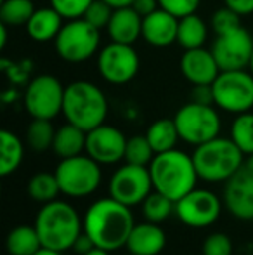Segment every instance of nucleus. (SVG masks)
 <instances>
[{"mask_svg": "<svg viewBox=\"0 0 253 255\" xmlns=\"http://www.w3.org/2000/svg\"><path fill=\"white\" fill-rule=\"evenodd\" d=\"M130 207L115 198H101L88 207L84 219V231L92 238L95 247L108 252L122 249L134 229Z\"/></svg>", "mask_w": 253, "mask_h": 255, "instance_id": "f257e3e1", "label": "nucleus"}, {"mask_svg": "<svg viewBox=\"0 0 253 255\" xmlns=\"http://www.w3.org/2000/svg\"><path fill=\"white\" fill-rule=\"evenodd\" d=\"M149 174L153 188L173 202H179L182 196L192 191L199 179L192 156L175 148L155 154L149 163Z\"/></svg>", "mask_w": 253, "mask_h": 255, "instance_id": "f03ea898", "label": "nucleus"}, {"mask_svg": "<svg viewBox=\"0 0 253 255\" xmlns=\"http://www.w3.org/2000/svg\"><path fill=\"white\" fill-rule=\"evenodd\" d=\"M33 226L40 236L42 247L58 252L73 249L77 238L82 235V221L78 212L70 203L58 200L44 203Z\"/></svg>", "mask_w": 253, "mask_h": 255, "instance_id": "7ed1b4c3", "label": "nucleus"}, {"mask_svg": "<svg viewBox=\"0 0 253 255\" xmlns=\"http://www.w3.org/2000/svg\"><path fill=\"white\" fill-rule=\"evenodd\" d=\"M63 115L66 122L88 132L104 124L108 115V99L92 82H71L64 89Z\"/></svg>", "mask_w": 253, "mask_h": 255, "instance_id": "20e7f679", "label": "nucleus"}, {"mask_svg": "<svg viewBox=\"0 0 253 255\" xmlns=\"http://www.w3.org/2000/svg\"><path fill=\"white\" fill-rule=\"evenodd\" d=\"M243 151L231 137H215L205 144L196 146L192 161L199 179L206 182H222L231 179L243 167Z\"/></svg>", "mask_w": 253, "mask_h": 255, "instance_id": "39448f33", "label": "nucleus"}, {"mask_svg": "<svg viewBox=\"0 0 253 255\" xmlns=\"http://www.w3.org/2000/svg\"><path fill=\"white\" fill-rule=\"evenodd\" d=\"M101 44L99 28L92 26L85 17L70 19L63 24L61 31L54 38L56 52L66 63H85L95 56Z\"/></svg>", "mask_w": 253, "mask_h": 255, "instance_id": "423d86ee", "label": "nucleus"}, {"mask_svg": "<svg viewBox=\"0 0 253 255\" xmlns=\"http://www.w3.org/2000/svg\"><path fill=\"white\" fill-rule=\"evenodd\" d=\"M173 120L180 139L187 144L199 146L219 137L220 117L212 104L191 101L179 108Z\"/></svg>", "mask_w": 253, "mask_h": 255, "instance_id": "0eeeda50", "label": "nucleus"}, {"mask_svg": "<svg viewBox=\"0 0 253 255\" xmlns=\"http://www.w3.org/2000/svg\"><path fill=\"white\" fill-rule=\"evenodd\" d=\"M56 179L59 182L61 193L71 198L88 196L101 184V167L88 154L64 158L56 168Z\"/></svg>", "mask_w": 253, "mask_h": 255, "instance_id": "6e6552de", "label": "nucleus"}, {"mask_svg": "<svg viewBox=\"0 0 253 255\" xmlns=\"http://www.w3.org/2000/svg\"><path fill=\"white\" fill-rule=\"evenodd\" d=\"M213 104L227 113H245L253 108V75L247 70L220 71L212 84Z\"/></svg>", "mask_w": 253, "mask_h": 255, "instance_id": "1a4fd4ad", "label": "nucleus"}, {"mask_svg": "<svg viewBox=\"0 0 253 255\" xmlns=\"http://www.w3.org/2000/svg\"><path fill=\"white\" fill-rule=\"evenodd\" d=\"M64 89L54 75H38L31 78L24 91V108L31 118L52 120L63 113Z\"/></svg>", "mask_w": 253, "mask_h": 255, "instance_id": "9d476101", "label": "nucleus"}, {"mask_svg": "<svg viewBox=\"0 0 253 255\" xmlns=\"http://www.w3.org/2000/svg\"><path fill=\"white\" fill-rule=\"evenodd\" d=\"M151 188L153 181L149 167L125 163L113 174L109 181V196L127 207H135L144 202L146 196L151 193Z\"/></svg>", "mask_w": 253, "mask_h": 255, "instance_id": "9b49d317", "label": "nucleus"}, {"mask_svg": "<svg viewBox=\"0 0 253 255\" xmlns=\"http://www.w3.org/2000/svg\"><path fill=\"white\" fill-rule=\"evenodd\" d=\"M139 54L134 45L128 44H111L104 45L97 56V68L101 77L106 82L115 85H123L130 82L139 71Z\"/></svg>", "mask_w": 253, "mask_h": 255, "instance_id": "f8f14e48", "label": "nucleus"}, {"mask_svg": "<svg viewBox=\"0 0 253 255\" xmlns=\"http://www.w3.org/2000/svg\"><path fill=\"white\" fill-rule=\"evenodd\" d=\"M212 52L222 71L245 70L250 66L253 37L243 26H238L231 31L217 35Z\"/></svg>", "mask_w": 253, "mask_h": 255, "instance_id": "ddd939ff", "label": "nucleus"}, {"mask_svg": "<svg viewBox=\"0 0 253 255\" xmlns=\"http://www.w3.org/2000/svg\"><path fill=\"white\" fill-rule=\"evenodd\" d=\"M222 203L215 193L208 189H192L175 202V214L186 226L206 228L219 219Z\"/></svg>", "mask_w": 253, "mask_h": 255, "instance_id": "4468645a", "label": "nucleus"}, {"mask_svg": "<svg viewBox=\"0 0 253 255\" xmlns=\"http://www.w3.org/2000/svg\"><path fill=\"white\" fill-rule=\"evenodd\" d=\"M127 141L120 128L102 124L87 132L85 151L99 165H113L125 158Z\"/></svg>", "mask_w": 253, "mask_h": 255, "instance_id": "2eb2a0df", "label": "nucleus"}, {"mask_svg": "<svg viewBox=\"0 0 253 255\" xmlns=\"http://www.w3.org/2000/svg\"><path fill=\"white\" fill-rule=\"evenodd\" d=\"M224 189V203L227 210L240 221H253V168L241 167Z\"/></svg>", "mask_w": 253, "mask_h": 255, "instance_id": "dca6fc26", "label": "nucleus"}, {"mask_svg": "<svg viewBox=\"0 0 253 255\" xmlns=\"http://www.w3.org/2000/svg\"><path fill=\"white\" fill-rule=\"evenodd\" d=\"M180 71L184 78L192 85H212L219 77L220 70L212 49H189L180 57Z\"/></svg>", "mask_w": 253, "mask_h": 255, "instance_id": "f3484780", "label": "nucleus"}, {"mask_svg": "<svg viewBox=\"0 0 253 255\" xmlns=\"http://www.w3.org/2000/svg\"><path fill=\"white\" fill-rule=\"evenodd\" d=\"M179 17L158 7L155 12L142 17V38L151 47H169L177 42Z\"/></svg>", "mask_w": 253, "mask_h": 255, "instance_id": "a211bd4d", "label": "nucleus"}, {"mask_svg": "<svg viewBox=\"0 0 253 255\" xmlns=\"http://www.w3.org/2000/svg\"><path fill=\"white\" fill-rule=\"evenodd\" d=\"M106 30L111 42L134 45L142 37V16L135 12L134 7H120L113 10Z\"/></svg>", "mask_w": 253, "mask_h": 255, "instance_id": "6ab92c4d", "label": "nucleus"}, {"mask_svg": "<svg viewBox=\"0 0 253 255\" xmlns=\"http://www.w3.org/2000/svg\"><path fill=\"white\" fill-rule=\"evenodd\" d=\"M165 231L156 222L135 224L127 240V249L134 255H158L165 249Z\"/></svg>", "mask_w": 253, "mask_h": 255, "instance_id": "aec40b11", "label": "nucleus"}, {"mask_svg": "<svg viewBox=\"0 0 253 255\" xmlns=\"http://www.w3.org/2000/svg\"><path fill=\"white\" fill-rule=\"evenodd\" d=\"M64 17L54 7H42L33 12L26 23V31L35 42H51L58 37L63 28Z\"/></svg>", "mask_w": 253, "mask_h": 255, "instance_id": "412c9836", "label": "nucleus"}, {"mask_svg": "<svg viewBox=\"0 0 253 255\" xmlns=\"http://www.w3.org/2000/svg\"><path fill=\"white\" fill-rule=\"evenodd\" d=\"M85 144H87V132L84 128L66 122L56 130L52 151L58 154L61 160H64V158L82 154V151L85 149Z\"/></svg>", "mask_w": 253, "mask_h": 255, "instance_id": "4be33fe9", "label": "nucleus"}, {"mask_svg": "<svg viewBox=\"0 0 253 255\" xmlns=\"http://www.w3.org/2000/svg\"><path fill=\"white\" fill-rule=\"evenodd\" d=\"M146 137H148L153 151L158 154V153H165L175 148L180 135H179V130H177V125L173 118H160V120L153 122L148 127Z\"/></svg>", "mask_w": 253, "mask_h": 255, "instance_id": "5701e85b", "label": "nucleus"}, {"mask_svg": "<svg viewBox=\"0 0 253 255\" xmlns=\"http://www.w3.org/2000/svg\"><path fill=\"white\" fill-rule=\"evenodd\" d=\"M208 37V28L206 23L198 16V14H189L179 19V33H177V44L182 49L203 47Z\"/></svg>", "mask_w": 253, "mask_h": 255, "instance_id": "b1692460", "label": "nucleus"}, {"mask_svg": "<svg viewBox=\"0 0 253 255\" xmlns=\"http://www.w3.org/2000/svg\"><path fill=\"white\" fill-rule=\"evenodd\" d=\"M5 247L9 255H33L42 249V242L35 226L23 224L10 229Z\"/></svg>", "mask_w": 253, "mask_h": 255, "instance_id": "393cba45", "label": "nucleus"}, {"mask_svg": "<svg viewBox=\"0 0 253 255\" xmlns=\"http://www.w3.org/2000/svg\"><path fill=\"white\" fill-rule=\"evenodd\" d=\"M0 174L2 177H7L12 172L19 168L24 156V148L21 139L14 132L2 130L0 132Z\"/></svg>", "mask_w": 253, "mask_h": 255, "instance_id": "a878e982", "label": "nucleus"}, {"mask_svg": "<svg viewBox=\"0 0 253 255\" xmlns=\"http://www.w3.org/2000/svg\"><path fill=\"white\" fill-rule=\"evenodd\" d=\"M33 0H2L0 5V23L7 26H21L30 21L35 12Z\"/></svg>", "mask_w": 253, "mask_h": 255, "instance_id": "bb28decb", "label": "nucleus"}, {"mask_svg": "<svg viewBox=\"0 0 253 255\" xmlns=\"http://www.w3.org/2000/svg\"><path fill=\"white\" fill-rule=\"evenodd\" d=\"M61 193L59 182L56 179V174L49 172H38L28 182V195L40 203H49L56 200V196Z\"/></svg>", "mask_w": 253, "mask_h": 255, "instance_id": "cd10ccee", "label": "nucleus"}, {"mask_svg": "<svg viewBox=\"0 0 253 255\" xmlns=\"http://www.w3.org/2000/svg\"><path fill=\"white\" fill-rule=\"evenodd\" d=\"M56 130L52 127L51 120H44V118H33L31 124L26 128V141L33 151L42 153L47 151L49 148L52 149V142H54Z\"/></svg>", "mask_w": 253, "mask_h": 255, "instance_id": "c85d7f7f", "label": "nucleus"}, {"mask_svg": "<svg viewBox=\"0 0 253 255\" xmlns=\"http://www.w3.org/2000/svg\"><path fill=\"white\" fill-rule=\"evenodd\" d=\"M172 212H175V202L156 189L155 193H149L142 202V214H144L146 221L149 222L160 224V222L167 221Z\"/></svg>", "mask_w": 253, "mask_h": 255, "instance_id": "c756f323", "label": "nucleus"}, {"mask_svg": "<svg viewBox=\"0 0 253 255\" xmlns=\"http://www.w3.org/2000/svg\"><path fill=\"white\" fill-rule=\"evenodd\" d=\"M231 139L243 154L252 156L253 154V113L245 111V113L236 115V118L231 124Z\"/></svg>", "mask_w": 253, "mask_h": 255, "instance_id": "7c9ffc66", "label": "nucleus"}, {"mask_svg": "<svg viewBox=\"0 0 253 255\" xmlns=\"http://www.w3.org/2000/svg\"><path fill=\"white\" fill-rule=\"evenodd\" d=\"M155 151H153L151 144H149L148 137L144 135H134L127 141L125 149V160L127 163L132 165H142V167H149V163L155 158Z\"/></svg>", "mask_w": 253, "mask_h": 255, "instance_id": "2f4dec72", "label": "nucleus"}, {"mask_svg": "<svg viewBox=\"0 0 253 255\" xmlns=\"http://www.w3.org/2000/svg\"><path fill=\"white\" fill-rule=\"evenodd\" d=\"M240 14L234 12L229 7H220L213 12L212 16V30L215 31V35L226 33V31H231L234 28L241 26V19Z\"/></svg>", "mask_w": 253, "mask_h": 255, "instance_id": "473e14b6", "label": "nucleus"}, {"mask_svg": "<svg viewBox=\"0 0 253 255\" xmlns=\"http://www.w3.org/2000/svg\"><path fill=\"white\" fill-rule=\"evenodd\" d=\"M113 10L115 9H113L109 3H106L104 0H94V2L88 5L84 17L92 26L102 30V28H108L109 19H111V16H113Z\"/></svg>", "mask_w": 253, "mask_h": 255, "instance_id": "72a5a7b5", "label": "nucleus"}, {"mask_svg": "<svg viewBox=\"0 0 253 255\" xmlns=\"http://www.w3.org/2000/svg\"><path fill=\"white\" fill-rule=\"evenodd\" d=\"M94 0H51V7H54L64 19H78L84 17L88 5Z\"/></svg>", "mask_w": 253, "mask_h": 255, "instance_id": "f704fd0d", "label": "nucleus"}, {"mask_svg": "<svg viewBox=\"0 0 253 255\" xmlns=\"http://www.w3.org/2000/svg\"><path fill=\"white\" fill-rule=\"evenodd\" d=\"M0 68L5 71V75L9 77V80L14 85H24L30 78L31 71V63L30 61H21V63H14V61L2 57L0 59Z\"/></svg>", "mask_w": 253, "mask_h": 255, "instance_id": "c9c22d12", "label": "nucleus"}, {"mask_svg": "<svg viewBox=\"0 0 253 255\" xmlns=\"http://www.w3.org/2000/svg\"><path fill=\"white\" fill-rule=\"evenodd\" d=\"M203 255H233V242L224 233H212L203 242Z\"/></svg>", "mask_w": 253, "mask_h": 255, "instance_id": "e433bc0d", "label": "nucleus"}, {"mask_svg": "<svg viewBox=\"0 0 253 255\" xmlns=\"http://www.w3.org/2000/svg\"><path fill=\"white\" fill-rule=\"evenodd\" d=\"M160 7L165 9L167 12L173 14L175 17H184L194 14L198 10L201 0H158Z\"/></svg>", "mask_w": 253, "mask_h": 255, "instance_id": "4c0bfd02", "label": "nucleus"}, {"mask_svg": "<svg viewBox=\"0 0 253 255\" xmlns=\"http://www.w3.org/2000/svg\"><path fill=\"white\" fill-rule=\"evenodd\" d=\"M191 98L194 103L201 104H213V91L212 85H194L191 92Z\"/></svg>", "mask_w": 253, "mask_h": 255, "instance_id": "58836bf2", "label": "nucleus"}, {"mask_svg": "<svg viewBox=\"0 0 253 255\" xmlns=\"http://www.w3.org/2000/svg\"><path fill=\"white\" fill-rule=\"evenodd\" d=\"M224 3L240 16H248L253 12V0H224Z\"/></svg>", "mask_w": 253, "mask_h": 255, "instance_id": "ea45409f", "label": "nucleus"}, {"mask_svg": "<svg viewBox=\"0 0 253 255\" xmlns=\"http://www.w3.org/2000/svg\"><path fill=\"white\" fill-rule=\"evenodd\" d=\"M130 7H134L135 12H139L144 17V16H148V14L155 12L160 7V3H158V0H134Z\"/></svg>", "mask_w": 253, "mask_h": 255, "instance_id": "a19ab883", "label": "nucleus"}, {"mask_svg": "<svg viewBox=\"0 0 253 255\" xmlns=\"http://www.w3.org/2000/svg\"><path fill=\"white\" fill-rule=\"evenodd\" d=\"M94 242H92V238L87 235V233H82L80 236L77 238V242H75V245H73V249L77 250L80 255H84V254H87V252H90L92 249H94Z\"/></svg>", "mask_w": 253, "mask_h": 255, "instance_id": "79ce46f5", "label": "nucleus"}, {"mask_svg": "<svg viewBox=\"0 0 253 255\" xmlns=\"http://www.w3.org/2000/svg\"><path fill=\"white\" fill-rule=\"evenodd\" d=\"M106 3L113 7V9H120V7H130L134 0H104Z\"/></svg>", "mask_w": 253, "mask_h": 255, "instance_id": "37998d69", "label": "nucleus"}, {"mask_svg": "<svg viewBox=\"0 0 253 255\" xmlns=\"http://www.w3.org/2000/svg\"><path fill=\"white\" fill-rule=\"evenodd\" d=\"M7 24L0 23V49H5L7 45Z\"/></svg>", "mask_w": 253, "mask_h": 255, "instance_id": "c03bdc74", "label": "nucleus"}, {"mask_svg": "<svg viewBox=\"0 0 253 255\" xmlns=\"http://www.w3.org/2000/svg\"><path fill=\"white\" fill-rule=\"evenodd\" d=\"M33 255H61V252L58 250H52V249H47V247H42L38 252H35Z\"/></svg>", "mask_w": 253, "mask_h": 255, "instance_id": "a18cd8bd", "label": "nucleus"}, {"mask_svg": "<svg viewBox=\"0 0 253 255\" xmlns=\"http://www.w3.org/2000/svg\"><path fill=\"white\" fill-rule=\"evenodd\" d=\"M84 255H109V252H108V250H104V249H99V247H94L90 252H87Z\"/></svg>", "mask_w": 253, "mask_h": 255, "instance_id": "49530a36", "label": "nucleus"}, {"mask_svg": "<svg viewBox=\"0 0 253 255\" xmlns=\"http://www.w3.org/2000/svg\"><path fill=\"white\" fill-rule=\"evenodd\" d=\"M16 98H17V94L14 91H7L5 94H3V101H5V103H10L12 99H16Z\"/></svg>", "mask_w": 253, "mask_h": 255, "instance_id": "de8ad7c7", "label": "nucleus"}, {"mask_svg": "<svg viewBox=\"0 0 253 255\" xmlns=\"http://www.w3.org/2000/svg\"><path fill=\"white\" fill-rule=\"evenodd\" d=\"M248 167H250V168H253V154H252V156H250V160H248Z\"/></svg>", "mask_w": 253, "mask_h": 255, "instance_id": "09e8293b", "label": "nucleus"}, {"mask_svg": "<svg viewBox=\"0 0 253 255\" xmlns=\"http://www.w3.org/2000/svg\"><path fill=\"white\" fill-rule=\"evenodd\" d=\"M250 71H252V75H253V52H252V59H250Z\"/></svg>", "mask_w": 253, "mask_h": 255, "instance_id": "8fccbe9b", "label": "nucleus"}, {"mask_svg": "<svg viewBox=\"0 0 253 255\" xmlns=\"http://www.w3.org/2000/svg\"><path fill=\"white\" fill-rule=\"evenodd\" d=\"M130 255H134V254H130Z\"/></svg>", "mask_w": 253, "mask_h": 255, "instance_id": "3c124183", "label": "nucleus"}]
</instances>
